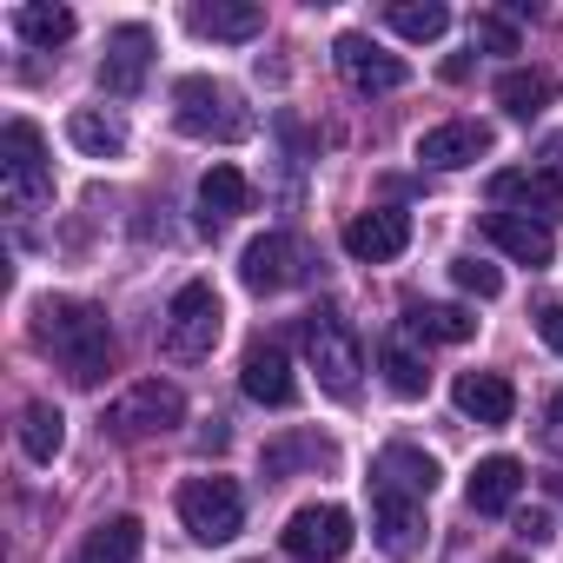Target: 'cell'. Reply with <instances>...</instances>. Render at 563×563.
I'll return each instance as SVG.
<instances>
[{
	"label": "cell",
	"mask_w": 563,
	"mask_h": 563,
	"mask_svg": "<svg viewBox=\"0 0 563 563\" xmlns=\"http://www.w3.org/2000/svg\"><path fill=\"white\" fill-rule=\"evenodd\" d=\"M34 345L74 378V385H100L113 372V325L100 306L87 299H47L34 312Z\"/></svg>",
	"instance_id": "cell-1"
},
{
	"label": "cell",
	"mask_w": 563,
	"mask_h": 563,
	"mask_svg": "<svg viewBox=\"0 0 563 563\" xmlns=\"http://www.w3.org/2000/svg\"><path fill=\"white\" fill-rule=\"evenodd\" d=\"M173 126L186 140H219V146H239L252 133V107L225 87V80H206V74H186L173 87Z\"/></svg>",
	"instance_id": "cell-2"
},
{
	"label": "cell",
	"mask_w": 563,
	"mask_h": 563,
	"mask_svg": "<svg viewBox=\"0 0 563 563\" xmlns=\"http://www.w3.org/2000/svg\"><path fill=\"white\" fill-rule=\"evenodd\" d=\"M0 192L14 212H41L54 199V166L34 120H8V133H0Z\"/></svg>",
	"instance_id": "cell-3"
},
{
	"label": "cell",
	"mask_w": 563,
	"mask_h": 563,
	"mask_svg": "<svg viewBox=\"0 0 563 563\" xmlns=\"http://www.w3.org/2000/svg\"><path fill=\"white\" fill-rule=\"evenodd\" d=\"M306 358L319 372V385L332 398H358V372H365V352L352 339V325L339 319V306H319L306 312Z\"/></svg>",
	"instance_id": "cell-4"
},
{
	"label": "cell",
	"mask_w": 563,
	"mask_h": 563,
	"mask_svg": "<svg viewBox=\"0 0 563 563\" xmlns=\"http://www.w3.org/2000/svg\"><path fill=\"white\" fill-rule=\"evenodd\" d=\"M219 332H225V306H219V292L206 286V278L179 286L173 306H166V352L186 358V365H192V358H212Z\"/></svg>",
	"instance_id": "cell-5"
},
{
	"label": "cell",
	"mask_w": 563,
	"mask_h": 563,
	"mask_svg": "<svg viewBox=\"0 0 563 563\" xmlns=\"http://www.w3.org/2000/svg\"><path fill=\"white\" fill-rule=\"evenodd\" d=\"M186 418V398H179V385H166V378H140L133 391H120L113 405H107V431L113 438H126V444H140V438H159V431H173Z\"/></svg>",
	"instance_id": "cell-6"
},
{
	"label": "cell",
	"mask_w": 563,
	"mask_h": 563,
	"mask_svg": "<svg viewBox=\"0 0 563 563\" xmlns=\"http://www.w3.org/2000/svg\"><path fill=\"white\" fill-rule=\"evenodd\" d=\"M179 523L199 543H232L245 523V490L232 477H192V484H179Z\"/></svg>",
	"instance_id": "cell-7"
},
{
	"label": "cell",
	"mask_w": 563,
	"mask_h": 563,
	"mask_svg": "<svg viewBox=\"0 0 563 563\" xmlns=\"http://www.w3.org/2000/svg\"><path fill=\"white\" fill-rule=\"evenodd\" d=\"M352 543H358V530H352V510H339V504H306L286 523V556L292 563H345Z\"/></svg>",
	"instance_id": "cell-8"
},
{
	"label": "cell",
	"mask_w": 563,
	"mask_h": 563,
	"mask_svg": "<svg viewBox=\"0 0 563 563\" xmlns=\"http://www.w3.org/2000/svg\"><path fill=\"white\" fill-rule=\"evenodd\" d=\"M372 537H378V550L398 556V563L418 556V543H424V497H411V490L372 477Z\"/></svg>",
	"instance_id": "cell-9"
},
{
	"label": "cell",
	"mask_w": 563,
	"mask_h": 563,
	"mask_svg": "<svg viewBox=\"0 0 563 563\" xmlns=\"http://www.w3.org/2000/svg\"><path fill=\"white\" fill-rule=\"evenodd\" d=\"M332 60H339V74H345V87L352 93H398L405 80H411V67L398 60V54H385L378 41H365V34H339L332 41Z\"/></svg>",
	"instance_id": "cell-10"
},
{
	"label": "cell",
	"mask_w": 563,
	"mask_h": 563,
	"mask_svg": "<svg viewBox=\"0 0 563 563\" xmlns=\"http://www.w3.org/2000/svg\"><path fill=\"white\" fill-rule=\"evenodd\" d=\"M239 278H245L252 292H286V286H299V278H306V239L299 232H265V239H252L245 258H239Z\"/></svg>",
	"instance_id": "cell-11"
},
{
	"label": "cell",
	"mask_w": 563,
	"mask_h": 563,
	"mask_svg": "<svg viewBox=\"0 0 563 563\" xmlns=\"http://www.w3.org/2000/svg\"><path fill=\"white\" fill-rule=\"evenodd\" d=\"M490 199L517 219H537V225H556L563 219V179L550 166H530V173H497L490 179Z\"/></svg>",
	"instance_id": "cell-12"
},
{
	"label": "cell",
	"mask_w": 563,
	"mask_h": 563,
	"mask_svg": "<svg viewBox=\"0 0 563 563\" xmlns=\"http://www.w3.org/2000/svg\"><path fill=\"white\" fill-rule=\"evenodd\" d=\"M146 67H153V34H146L140 21L113 27V41H107V60H100V87H107L113 100H133V93L146 87Z\"/></svg>",
	"instance_id": "cell-13"
},
{
	"label": "cell",
	"mask_w": 563,
	"mask_h": 563,
	"mask_svg": "<svg viewBox=\"0 0 563 563\" xmlns=\"http://www.w3.org/2000/svg\"><path fill=\"white\" fill-rule=\"evenodd\" d=\"M411 245V212H398V206H372V212H358L352 225H345V252L358 258V265H385V258H398Z\"/></svg>",
	"instance_id": "cell-14"
},
{
	"label": "cell",
	"mask_w": 563,
	"mask_h": 563,
	"mask_svg": "<svg viewBox=\"0 0 563 563\" xmlns=\"http://www.w3.org/2000/svg\"><path fill=\"white\" fill-rule=\"evenodd\" d=\"M239 385H245V398H252V405H272V411H286V405L299 398L292 358H286V345H272V339H258V345L245 352V365H239Z\"/></svg>",
	"instance_id": "cell-15"
},
{
	"label": "cell",
	"mask_w": 563,
	"mask_h": 563,
	"mask_svg": "<svg viewBox=\"0 0 563 563\" xmlns=\"http://www.w3.org/2000/svg\"><path fill=\"white\" fill-rule=\"evenodd\" d=\"M490 153V126L484 120H444L418 140V159L438 166V173H457V166H477Z\"/></svg>",
	"instance_id": "cell-16"
},
{
	"label": "cell",
	"mask_w": 563,
	"mask_h": 563,
	"mask_svg": "<svg viewBox=\"0 0 563 563\" xmlns=\"http://www.w3.org/2000/svg\"><path fill=\"white\" fill-rule=\"evenodd\" d=\"M186 27L199 34V41H258L265 34V8H252V0H212V8H192L186 14Z\"/></svg>",
	"instance_id": "cell-17"
},
{
	"label": "cell",
	"mask_w": 563,
	"mask_h": 563,
	"mask_svg": "<svg viewBox=\"0 0 563 563\" xmlns=\"http://www.w3.org/2000/svg\"><path fill=\"white\" fill-rule=\"evenodd\" d=\"M258 464H265V477L278 484V477H292V471H325V464H339V444L319 438V431H286V438L265 444Z\"/></svg>",
	"instance_id": "cell-18"
},
{
	"label": "cell",
	"mask_w": 563,
	"mask_h": 563,
	"mask_svg": "<svg viewBox=\"0 0 563 563\" xmlns=\"http://www.w3.org/2000/svg\"><path fill=\"white\" fill-rule=\"evenodd\" d=\"M484 232H490V245L497 252H510L517 265H550L556 258V239H550V225H537V219H517V212H490L484 219Z\"/></svg>",
	"instance_id": "cell-19"
},
{
	"label": "cell",
	"mask_w": 563,
	"mask_h": 563,
	"mask_svg": "<svg viewBox=\"0 0 563 563\" xmlns=\"http://www.w3.org/2000/svg\"><path fill=\"white\" fill-rule=\"evenodd\" d=\"M451 398H457V411L477 418V424H510V411H517V391H510L504 372H464V378L451 385Z\"/></svg>",
	"instance_id": "cell-20"
},
{
	"label": "cell",
	"mask_w": 563,
	"mask_h": 563,
	"mask_svg": "<svg viewBox=\"0 0 563 563\" xmlns=\"http://www.w3.org/2000/svg\"><path fill=\"white\" fill-rule=\"evenodd\" d=\"M517 490H523V464L517 457H484L477 471H471V484H464V497H471V510L477 517H504L510 504H517Z\"/></svg>",
	"instance_id": "cell-21"
},
{
	"label": "cell",
	"mask_w": 563,
	"mask_h": 563,
	"mask_svg": "<svg viewBox=\"0 0 563 563\" xmlns=\"http://www.w3.org/2000/svg\"><path fill=\"white\" fill-rule=\"evenodd\" d=\"M199 225L206 232H219V219H232V212H252V179L239 173V166H212L206 179H199Z\"/></svg>",
	"instance_id": "cell-22"
},
{
	"label": "cell",
	"mask_w": 563,
	"mask_h": 563,
	"mask_svg": "<svg viewBox=\"0 0 563 563\" xmlns=\"http://www.w3.org/2000/svg\"><path fill=\"white\" fill-rule=\"evenodd\" d=\"M405 332L424 339V345H464V339H477V319L464 306H424V299H411L405 306Z\"/></svg>",
	"instance_id": "cell-23"
},
{
	"label": "cell",
	"mask_w": 563,
	"mask_h": 563,
	"mask_svg": "<svg viewBox=\"0 0 563 563\" xmlns=\"http://www.w3.org/2000/svg\"><path fill=\"white\" fill-rule=\"evenodd\" d=\"M372 477H385V484H398V490H411V497H431V490H438V457L418 451V444H385L378 464H372Z\"/></svg>",
	"instance_id": "cell-24"
},
{
	"label": "cell",
	"mask_w": 563,
	"mask_h": 563,
	"mask_svg": "<svg viewBox=\"0 0 563 563\" xmlns=\"http://www.w3.org/2000/svg\"><path fill=\"white\" fill-rule=\"evenodd\" d=\"M140 550H146V523L140 517H107L100 530H87L80 563H140Z\"/></svg>",
	"instance_id": "cell-25"
},
{
	"label": "cell",
	"mask_w": 563,
	"mask_h": 563,
	"mask_svg": "<svg viewBox=\"0 0 563 563\" xmlns=\"http://www.w3.org/2000/svg\"><path fill=\"white\" fill-rule=\"evenodd\" d=\"M550 100H556V80H550L543 67H510V74L497 80V107H504L510 120H537Z\"/></svg>",
	"instance_id": "cell-26"
},
{
	"label": "cell",
	"mask_w": 563,
	"mask_h": 563,
	"mask_svg": "<svg viewBox=\"0 0 563 563\" xmlns=\"http://www.w3.org/2000/svg\"><path fill=\"white\" fill-rule=\"evenodd\" d=\"M60 444H67V418H60V405L34 398V405L21 411V451H27L34 464H54V457H60Z\"/></svg>",
	"instance_id": "cell-27"
},
{
	"label": "cell",
	"mask_w": 563,
	"mask_h": 563,
	"mask_svg": "<svg viewBox=\"0 0 563 563\" xmlns=\"http://www.w3.org/2000/svg\"><path fill=\"white\" fill-rule=\"evenodd\" d=\"M14 34L27 41V47H67L74 41V8H54V0H27V8L14 14Z\"/></svg>",
	"instance_id": "cell-28"
},
{
	"label": "cell",
	"mask_w": 563,
	"mask_h": 563,
	"mask_svg": "<svg viewBox=\"0 0 563 563\" xmlns=\"http://www.w3.org/2000/svg\"><path fill=\"white\" fill-rule=\"evenodd\" d=\"M67 140H74L80 153H93V159H120V153H126V126H120L113 113H93V107H80V113L67 120Z\"/></svg>",
	"instance_id": "cell-29"
},
{
	"label": "cell",
	"mask_w": 563,
	"mask_h": 563,
	"mask_svg": "<svg viewBox=\"0 0 563 563\" xmlns=\"http://www.w3.org/2000/svg\"><path fill=\"white\" fill-rule=\"evenodd\" d=\"M378 372H385V385H391L398 398H424V385H431L424 358H418L405 339H385V345H378Z\"/></svg>",
	"instance_id": "cell-30"
},
{
	"label": "cell",
	"mask_w": 563,
	"mask_h": 563,
	"mask_svg": "<svg viewBox=\"0 0 563 563\" xmlns=\"http://www.w3.org/2000/svg\"><path fill=\"white\" fill-rule=\"evenodd\" d=\"M391 21V34H405V41H438L444 27H451V8H438V0H398V8L385 14Z\"/></svg>",
	"instance_id": "cell-31"
},
{
	"label": "cell",
	"mask_w": 563,
	"mask_h": 563,
	"mask_svg": "<svg viewBox=\"0 0 563 563\" xmlns=\"http://www.w3.org/2000/svg\"><path fill=\"white\" fill-rule=\"evenodd\" d=\"M451 278H457L464 292H477V299H497V292H504V272H497L490 258H457Z\"/></svg>",
	"instance_id": "cell-32"
},
{
	"label": "cell",
	"mask_w": 563,
	"mask_h": 563,
	"mask_svg": "<svg viewBox=\"0 0 563 563\" xmlns=\"http://www.w3.org/2000/svg\"><path fill=\"white\" fill-rule=\"evenodd\" d=\"M471 47H490V54H517V27H510L504 14H477V27H471Z\"/></svg>",
	"instance_id": "cell-33"
},
{
	"label": "cell",
	"mask_w": 563,
	"mask_h": 563,
	"mask_svg": "<svg viewBox=\"0 0 563 563\" xmlns=\"http://www.w3.org/2000/svg\"><path fill=\"white\" fill-rule=\"evenodd\" d=\"M537 438L563 457V391H550V405H543V424H537Z\"/></svg>",
	"instance_id": "cell-34"
},
{
	"label": "cell",
	"mask_w": 563,
	"mask_h": 563,
	"mask_svg": "<svg viewBox=\"0 0 563 563\" xmlns=\"http://www.w3.org/2000/svg\"><path fill=\"white\" fill-rule=\"evenodd\" d=\"M537 332H543V345L563 358V299H550V306L537 312Z\"/></svg>",
	"instance_id": "cell-35"
},
{
	"label": "cell",
	"mask_w": 563,
	"mask_h": 563,
	"mask_svg": "<svg viewBox=\"0 0 563 563\" xmlns=\"http://www.w3.org/2000/svg\"><path fill=\"white\" fill-rule=\"evenodd\" d=\"M517 537L523 543H550V510H523L517 517Z\"/></svg>",
	"instance_id": "cell-36"
},
{
	"label": "cell",
	"mask_w": 563,
	"mask_h": 563,
	"mask_svg": "<svg viewBox=\"0 0 563 563\" xmlns=\"http://www.w3.org/2000/svg\"><path fill=\"white\" fill-rule=\"evenodd\" d=\"M543 159H550V173L563 179V133H550V140H543Z\"/></svg>",
	"instance_id": "cell-37"
},
{
	"label": "cell",
	"mask_w": 563,
	"mask_h": 563,
	"mask_svg": "<svg viewBox=\"0 0 563 563\" xmlns=\"http://www.w3.org/2000/svg\"><path fill=\"white\" fill-rule=\"evenodd\" d=\"M490 563H523V556H490Z\"/></svg>",
	"instance_id": "cell-38"
}]
</instances>
